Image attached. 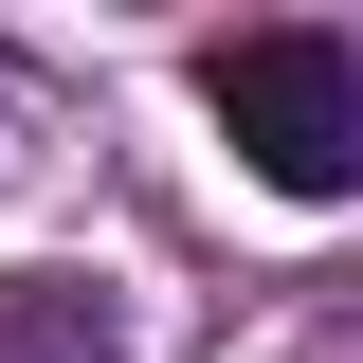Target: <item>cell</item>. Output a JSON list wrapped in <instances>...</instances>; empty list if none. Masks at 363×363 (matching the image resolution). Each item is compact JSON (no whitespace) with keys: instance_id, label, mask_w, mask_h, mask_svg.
<instances>
[{"instance_id":"1","label":"cell","mask_w":363,"mask_h":363,"mask_svg":"<svg viewBox=\"0 0 363 363\" xmlns=\"http://www.w3.org/2000/svg\"><path fill=\"white\" fill-rule=\"evenodd\" d=\"M200 109H218V145L272 182V200H345V182H363V55L309 37V18L218 37V55H200Z\"/></svg>"},{"instance_id":"2","label":"cell","mask_w":363,"mask_h":363,"mask_svg":"<svg viewBox=\"0 0 363 363\" xmlns=\"http://www.w3.org/2000/svg\"><path fill=\"white\" fill-rule=\"evenodd\" d=\"M0 363H128V309L91 272H0Z\"/></svg>"}]
</instances>
